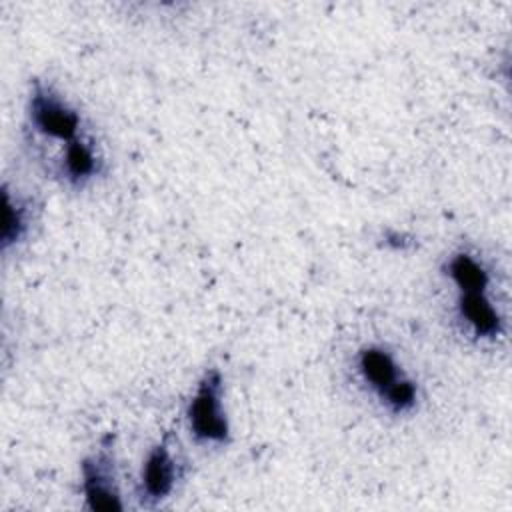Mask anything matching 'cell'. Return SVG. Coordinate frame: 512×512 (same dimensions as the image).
<instances>
[{"label": "cell", "mask_w": 512, "mask_h": 512, "mask_svg": "<svg viewBox=\"0 0 512 512\" xmlns=\"http://www.w3.org/2000/svg\"><path fill=\"white\" fill-rule=\"evenodd\" d=\"M36 224V202L28 194L14 190L10 182H4V220H2V252L24 244Z\"/></svg>", "instance_id": "cell-8"}, {"label": "cell", "mask_w": 512, "mask_h": 512, "mask_svg": "<svg viewBox=\"0 0 512 512\" xmlns=\"http://www.w3.org/2000/svg\"><path fill=\"white\" fill-rule=\"evenodd\" d=\"M86 122L80 108L52 82L34 78L26 98V130L32 140L66 146L86 134Z\"/></svg>", "instance_id": "cell-1"}, {"label": "cell", "mask_w": 512, "mask_h": 512, "mask_svg": "<svg viewBox=\"0 0 512 512\" xmlns=\"http://www.w3.org/2000/svg\"><path fill=\"white\" fill-rule=\"evenodd\" d=\"M356 374L360 382L376 396L380 402L386 392L400 382L404 376H408L396 358L394 352H390L382 344H364L358 348L356 358H354Z\"/></svg>", "instance_id": "cell-7"}, {"label": "cell", "mask_w": 512, "mask_h": 512, "mask_svg": "<svg viewBox=\"0 0 512 512\" xmlns=\"http://www.w3.org/2000/svg\"><path fill=\"white\" fill-rule=\"evenodd\" d=\"M454 316L466 336L476 342L506 338L508 320L492 290H460L454 298Z\"/></svg>", "instance_id": "cell-5"}, {"label": "cell", "mask_w": 512, "mask_h": 512, "mask_svg": "<svg viewBox=\"0 0 512 512\" xmlns=\"http://www.w3.org/2000/svg\"><path fill=\"white\" fill-rule=\"evenodd\" d=\"M80 486L86 508L92 512L124 510L116 466L114 438L104 436L80 462Z\"/></svg>", "instance_id": "cell-3"}, {"label": "cell", "mask_w": 512, "mask_h": 512, "mask_svg": "<svg viewBox=\"0 0 512 512\" xmlns=\"http://www.w3.org/2000/svg\"><path fill=\"white\" fill-rule=\"evenodd\" d=\"M442 274L448 278L450 286L460 290H492L494 278L492 268L484 256L470 248H458L446 256L442 264Z\"/></svg>", "instance_id": "cell-9"}, {"label": "cell", "mask_w": 512, "mask_h": 512, "mask_svg": "<svg viewBox=\"0 0 512 512\" xmlns=\"http://www.w3.org/2000/svg\"><path fill=\"white\" fill-rule=\"evenodd\" d=\"M50 174L66 188L84 190L106 174V158L98 140L86 132L56 152Z\"/></svg>", "instance_id": "cell-4"}, {"label": "cell", "mask_w": 512, "mask_h": 512, "mask_svg": "<svg viewBox=\"0 0 512 512\" xmlns=\"http://www.w3.org/2000/svg\"><path fill=\"white\" fill-rule=\"evenodd\" d=\"M180 478H182L180 458L170 446V442L164 438L156 442L142 460L136 498L140 500L142 506L154 508L174 494Z\"/></svg>", "instance_id": "cell-6"}, {"label": "cell", "mask_w": 512, "mask_h": 512, "mask_svg": "<svg viewBox=\"0 0 512 512\" xmlns=\"http://www.w3.org/2000/svg\"><path fill=\"white\" fill-rule=\"evenodd\" d=\"M186 428L202 446H226L230 420L224 410V378L218 368H206L186 404Z\"/></svg>", "instance_id": "cell-2"}]
</instances>
